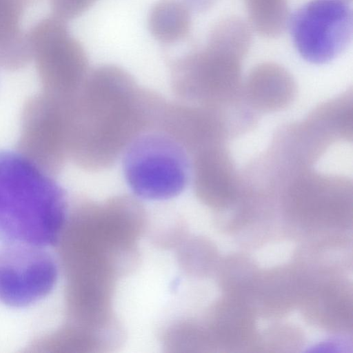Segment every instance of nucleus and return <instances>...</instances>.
Instances as JSON below:
<instances>
[{"label": "nucleus", "instance_id": "1", "mask_svg": "<svg viewBox=\"0 0 353 353\" xmlns=\"http://www.w3.org/2000/svg\"><path fill=\"white\" fill-rule=\"evenodd\" d=\"M164 102L117 65L89 70L65 102L68 158L88 171L112 167L137 137L155 129Z\"/></svg>", "mask_w": 353, "mask_h": 353}, {"label": "nucleus", "instance_id": "2", "mask_svg": "<svg viewBox=\"0 0 353 353\" xmlns=\"http://www.w3.org/2000/svg\"><path fill=\"white\" fill-rule=\"evenodd\" d=\"M68 215L66 194L52 174L18 151L0 150V243L54 245Z\"/></svg>", "mask_w": 353, "mask_h": 353}, {"label": "nucleus", "instance_id": "3", "mask_svg": "<svg viewBox=\"0 0 353 353\" xmlns=\"http://www.w3.org/2000/svg\"><path fill=\"white\" fill-rule=\"evenodd\" d=\"M188 152L165 133L152 130L137 137L123 154L125 179L138 197L162 201L181 194L191 178Z\"/></svg>", "mask_w": 353, "mask_h": 353}, {"label": "nucleus", "instance_id": "4", "mask_svg": "<svg viewBox=\"0 0 353 353\" xmlns=\"http://www.w3.org/2000/svg\"><path fill=\"white\" fill-rule=\"evenodd\" d=\"M67 22L52 15L39 19L27 32V39L42 92L66 100L87 77L88 59Z\"/></svg>", "mask_w": 353, "mask_h": 353}, {"label": "nucleus", "instance_id": "5", "mask_svg": "<svg viewBox=\"0 0 353 353\" xmlns=\"http://www.w3.org/2000/svg\"><path fill=\"white\" fill-rule=\"evenodd\" d=\"M289 31L305 60L317 64L329 62L351 41V6L347 0H310L291 14Z\"/></svg>", "mask_w": 353, "mask_h": 353}, {"label": "nucleus", "instance_id": "6", "mask_svg": "<svg viewBox=\"0 0 353 353\" xmlns=\"http://www.w3.org/2000/svg\"><path fill=\"white\" fill-rule=\"evenodd\" d=\"M18 152L54 175L68 158L63 100L41 92L25 103L21 117Z\"/></svg>", "mask_w": 353, "mask_h": 353}, {"label": "nucleus", "instance_id": "7", "mask_svg": "<svg viewBox=\"0 0 353 353\" xmlns=\"http://www.w3.org/2000/svg\"><path fill=\"white\" fill-rule=\"evenodd\" d=\"M58 265L44 248L5 245L0 250V302L23 307L39 301L54 289Z\"/></svg>", "mask_w": 353, "mask_h": 353}, {"label": "nucleus", "instance_id": "8", "mask_svg": "<svg viewBox=\"0 0 353 353\" xmlns=\"http://www.w3.org/2000/svg\"><path fill=\"white\" fill-rule=\"evenodd\" d=\"M37 0H0V67L8 71L31 61L27 32L21 22L26 10Z\"/></svg>", "mask_w": 353, "mask_h": 353}, {"label": "nucleus", "instance_id": "9", "mask_svg": "<svg viewBox=\"0 0 353 353\" xmlns=\"http://www.w3.org/2000/svg\"><path fill=\"white\" fill-rule=\"evenodd\" d=\"M189 8L179 0H160L152 7L148 28L154 39L171 44L183 39L190 27Z\"/></svg>", "mask_w": 353, "mask_h": 353}, {"label": "nucleus", "instance_id": "10", "mask_svg": "<svg viewBox=\"0 0 353 353\" xmlns=\"http://www.w3.org/2000/svg\"><path fill=\"white\" fill-rule=\"evenodd\" d=\"M97 0H50L52 15L65 21L87 11Z\"/></svg>", "mask_w": 353, "mask_h": 353}]
</instances>
